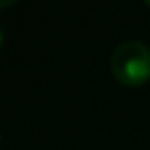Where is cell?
I'll use <instances>...</instances> for the list:
<instances>
[{"label":"cell","instance_id":"1","mask_svg":"<svg viewBox=\"0 0 150 150\" xmlns=\"http://www.w3.org/2000/svg\"><path fill=\"white\" fill-rule=\"evenodd\" d=\"M109 68L119 84L142 86L150 80V47L142 41H123L113 50Z\"/></svg>","mask_w":150,"mask_h":150},{"label":"cell","instance_id":"2","mask_svg":"<svg viewBox=\"0 0 150 150\" xmlns=\"http://www.w3.org/2000/svg\"><path fill=\"white\" fill-rule=\"evenodd\" d=\"M146 6H148V8H150V0H146Z\"/></svg>","mask_w":150,"mask_h":150}]
</instances>
